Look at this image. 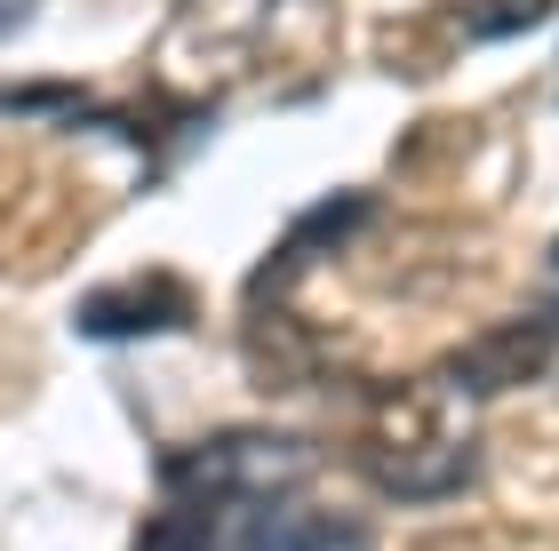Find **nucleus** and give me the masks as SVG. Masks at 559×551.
<instances>
[{
	"label": "nucleus",
	"mask_w": 559,
	"mask_h": 551,
	"mask_svg": "<svg viewBox=\"0 0 559 551\" xmlns=\"http://www.w3.org/2000/svg\"><path fill=\"white\" fill-rule=\"evenodd\" d=\"M336 0H168L152 40V88L168 105H224L233 88H264L280 72L328 57Z\"/></svg>",
	"instance_id": "1"
},
{
	"label": "nucleus",
	"mask_w": 559,
	"mask_h": 551,
	"mask_svg": "<svg viewBox=\"0 0 559 551\" xmlns=\"http://www.w3.org/2000/svg\"><path fill=\"white\" fill-rule=\"evenodd\" d=\"M360 480L392 504H448L479 480V392L455 375H392L360 408Z\"/></svg>",
	"instance_id": "2"
},
{
	"label": "nucleus",
	"mask_w": 559,
	"mask_h": 551,
	"mask_svg": "<svg viewBox=\"0 0 559 551\" xmlns=\"http://www.w3.org/2000/svg\"><path fill=\"white\" fill-rule=\"evenodd\" d=\"M312 471H320V447L296 432H224V440H200L192 456L168 464V495L216 512L224 528H240V512H257L264 495L312 480Z\"/></svg>",
	"instance_id": "3"
},
{
	"label": "nucleus",
	"mask_w": 559,
	"mask_h": 551,
	"mask_svg": "<svg viewBox=\"0 0 559 551\" xmlns=\"http://www.w3.org/2000/svg\"><path fill=\"white\" fill-rule=\"evenodd\" d=\"M360 536H368L360 512L336 504V488H320V471L264 495L257 512H240V551H352Z\"/></svg>",
	"instance_id": "4"
},
{
	"label": "nucleus",
	"mask_w": 559,
	"mask_h": 551,
	"mask_svg": "<svg viewBox=\"0 0 559 551\" xmlns=\"http://www.w3.org/2000/svg\"><path fill=\"white\" fill-rule=\"evenodd\" d=\"M551 360H559V312H527V320H503V328L472 336L464 352L448 360V375L488 399V392H520V384H536Z\"/></svg>",
	"instance_id": "5"
},
{
	"label": "nucleus",
	"mask_w": 559,
	"mask_h": 551,
	"mask_svg": "<svg viewBox=\"0 0 559 551\" xmlns=\"http://www.w3.org/2000/svg\"><path fill=\"white\" fill-rule=\"evenodd\" d=\"M185 320H192V288L168 272H144L129 288H96L81 304L88 336H144V328H185Z\"/></svg>",
	"instance_id": "6"
},
{
	"label": "nucleus",
	"mask_w": 559,
	"mask_h": 551,
	"mask_svg": "<svg viewBox=\"0 0 559 551\" xmlns=\"http://www.w3.org/2000/svg\"><path fill=\"white\" fill-rule=\"evenodd\" d=\"M136 551H224V519H216V512H200V504H176V495H168V512H152V519H144Z\"/></svg>",
	"instance_id": "7"
},
{
	"label": "nucleus",
	"mask_w": 559,
	"mask_h": 551,
	"mask_svg": "<svg viewBox=\"0 0 559 551\" xmlns=\"http://www.w3.org/2000/svg\"><path fill=\"white\" fill-rule=\"evenodd\" d=\"M544 9H551V0H479L472 24H479V33H520V24H536Z\"/></svg>",
	"instance_id": "8"
}]
</instances>
